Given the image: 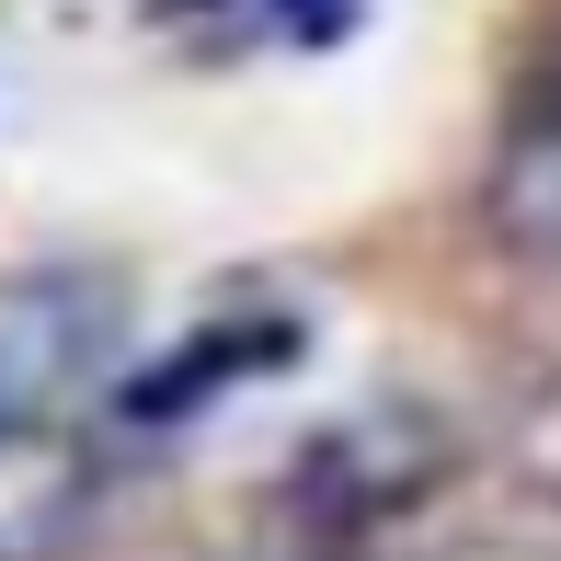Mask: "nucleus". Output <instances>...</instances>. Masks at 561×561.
<instances>
[{"mask_svg":"<svg viewBox=\"0 0 561 561\" xmlns=\"http://www.w3.org/2000/svg\"><path fill=\"white\" fill-rule=\"evenodd\" d=\"M275 23H287V35H344L355 0H275Z\"/></svg>","mask_w":561,"mask_h":561,"instance_id":"39448f33","label":"nucleus"},{"mask_svg":"<svg viewBox=\"0 0 561 561\" xmlns=\"http://www.w3.org/2000/svg\"><path fill=\"white\" fill-rule=\"evenodd\" d=\"M69 516H81V470H69L35 424H0V561L46 550Z\"/></svg>","mask_w":561,"mask_h":561,"instance_id":"f03ea898","label":"nucleus"},{"mask_svg":"<svg viewBox=\"0 0 561 561\" xmlns=\"http://www.w3.org/2000/svg\"><path fill=\"white\" fill-rule=\"evenodd\" d=\"M493 218L516 229L527 252H550V264H561V138H527L516 161H504V184H493Z\"/></svg>","mask_w":561,"mask_h":561,"instance_id":"20e7f679","label":"nucleus"},{"mask_svg":"<svg viewBox=\"0 0 561 561\" xmlns=\"http://www.w3.org/2000/svg\"><path fill=\"white\" fill-rule=\"evenodd\" d=\"M275 355H287V333H275V321H264V333H207L172 378H138V390H126V413H149V424H161V413H184L195 390H229V378L275 367Z\"/></svg>","mask_w":561,"mask_h":561,"instance_id":"7ed1b4c3","label":"nucleus"},{"mask_svg":"<svg viewBox=\"0 0 561 561\" xmlns=\"http://www.w3.org/2000/svg\"><path fill=\"white\" fill-rule=\"evenodd\" d=\"M126 355V287L115 275H12L0 287V424H46Z\"/></svg>","mask_w":561,"mask_h":561,"instance_id":"f257e3e1","label":"nucleus"}]
</instances>
